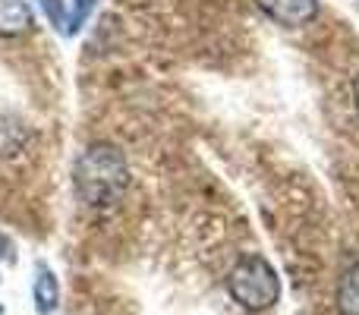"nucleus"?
<instances>
[{
  "label": "nucleus",
  "instance_id": "nucleus-11",
  "mask_svg": "<svg viewBox=\"0 0 359 315\" xmlns=\"http://www.w3.org/2000/svg\"><path fill=\"white\" fill-rule=\"evenodd\" d=\"M0 312H4V306H0Z\"/></svg>",
  "mask_w": 359,
  "mask_h": 315
},
{
  "label": "nucleus",
  "instance_id": "nucleus-4",
  "mask_svg": "<svg viewBox=\"0 0 359 315\" xmlns=\"http://www.w3.org/2000/svg\"><path fill=\"white\" fill-rule=\"evenodd\" d=\"M35 32L29 0H0V38H22Z\"/></svg>",
  "mask_w": 359,
  "mask_h": 315
},
{
  "label": "nucleus",
  "instance_id": "nucleus-2",
  "mask_svg": "<svg viewBox=\"0 0 359 315\" xmlns=\"http://www.w3.org/2000/svg\"><path fill=\"white\" fill-rule=\"evenodd\" d=\"M227 293L246 312H265L280 300V278L265 255L249 253L230 268Z\"/></svg>",
  "mask_w": 359,
  "mask_h": 315
},
{
  "label": "nucleus",
  "instance_id": "nucleus-1",
  "mask_svg": "<svg viewBox=\"0 0 359 315\" xmlns=\"http://www.w3.org/2000/svg\"><path fill=\"white\" fill-rule=\"evenodd\" d=\"M73 189L88 208H114L130 189V164L114 142H92L73 164Z\"/></svg>",
  "mask_w": 359,
  "mask_h": 315
},
{
  "label": "nucleus",
  "instance_id": "nucleus-7",
  "mask_svg": "<svg viewBox=\"0 0 359 315\" xmlns=\"http://www.w3.org/2000/svg\"><path fill=\"white\" fill-rule=\"evenodd\" d=\"M41 10V16L48 19V25L57 35H69V10L63 0H32Z\"/></svg>",
  "mask_w": 359,
  "mask_h": 315
},
{
  "label": "nucleus",
  "instance_id": "nucleus-6",
  "mask_svg": "<svg viewBox=\"0 0 359 315\" xmlns=\"http://www.w3.org/2000/svg\"><path fill=\"white\" fill-rule=\"evenodd\" d=\"M337 309L341 315H359V262L344 272L337 284Z\"/></svg>",
  "mask_w": 359,
  "mask_h": 315
},
{
  "label": "nucleus",
  "instance_id": "nucleus-8",
  "mask_svg": "<svg viewBox=\"0 0 359 315\" xmlns=\"http://www.w3.org/2000/svg\"><path fill=\"white\" fill-rule=\"evenodd\" d=\"M95 10H98V0H73V10H69V35L82 32V25L92 19Z\"/></svg>",
  "mask_w": 359,
  "mask_h": 315
},
{
  "label": "nucleus",
  "instance_id": "nucleus-9",
  "mask_svg": "<svg viewBox=\"0 0 359 315\" xmlns=\"http://www.w3.org/2000/svg\"><path fill=\"white\" fill-rule=\"evenodd\" d=\"M0 262H16V249L6 234H0Z\"/></svg>",
  "mask_w": 359,
  "mask_h": 315
},
{
  "label": "nucleus",
  "instance_id": "nucleus-5",
  "mask_svg": "<svg viewBox=\"0 0 359 315\" xmlns=\"http://www.w3.org/2000/svg\"><path fill=\"white\" fill-rule=\"evenodd\" d=\"M32 293H35V309L41 315H50L57 309V303H60V281H57V274L44 262L35 265V287H32Z\"/></svg>",
  "mask_w": 359,
  "mask_h": 315
},
{
  "label": "nucleus",
  "instance_id": "nucleus-3",
  "mask_svg": "<svg viewBox=\"0 0 359 315\" xmlns=\"http://www.w3.org/2000/svg\"><path fill=\"white\" fill-rule=\"evenodd\" d=\"M262 13L280 29H303V25L316 22L322 4L318 0H255Z\"/></svg>",
  "mask_w": 359,
  "mask_h": 315
},
{
  "label": "nucleus",
  "instance_id": "nucleus-10",
  "mask_svg": "<svg viewBox=\"0 0 359 315\" xmlns=\"http://www.w3.org/2000/svg\"><path fill=\"white\" fill-rule=\"evenodd\" d=\"M353 95H356V107H359V76H356V82H353Z\"/></svg>",
  "mask_w": 359,
  "mask_h": 315
}]
</instances>
